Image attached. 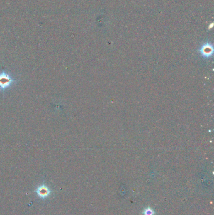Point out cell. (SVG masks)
Here are the masks:
<instances>
[{
  "mask_svg": "<svg viewBox=\"0 0 214 215\" xmlns=\"http://www.w3.org/2000/svg\"><path fill=\"white\" fill-rule=\"evenodd\" d=\"M15 81V79H13L9 74L4 73V72L0 73V90H6L10 88Z\"/></svg>",
  "mask_w": 214,
  "mask_h": 215,
  "instance_id": "cell-1",
  "label": "cell"
},
{
  "mask_svg": "<svg viewBox=\"0 0 214 215\" xmlns=\"http://www.w3.org/2000/svg\"><path fill=\"white\" fill-rule=\"evenodd\" d=\"M35 192L39 198L41 199H45L50 196L51 194V191L46 185L43 184L37 187V189H35Z\"/></svg>",
  "mask_w": 214,
  "mask_h": 215,
  "instance_id": "cell-2",
  "label": "cell"
},
{
  "mask_svg": "<svg viewBox=\"0 0 214 215\" xmlns=\"http://www.w3.org/2000/svg\"><path fill=\"white\" fill-rule=\"evenodd\" d=\"M144 215H154V211L153 209L148 207L146 208L143 211Z\"/></svg>",
  "mask_w": 214,
  "mask_h": 215,
  "instance_id": "cell-3",
  "label": "cell"
}]
</instances>
